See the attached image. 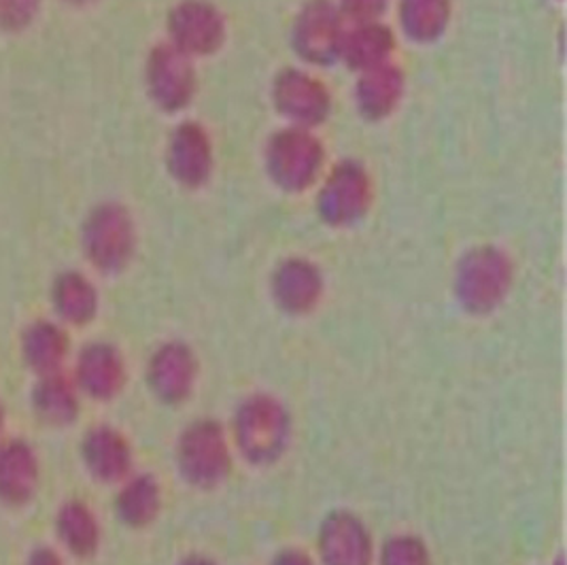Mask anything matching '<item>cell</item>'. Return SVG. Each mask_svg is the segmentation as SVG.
<instances>
[{
    "label": "cell",
    "instance_id": "1",
    "mask_svg": "<svg viewBox=\"0 0 567 565\" xmlns=\"http://www.w3.org/2000/svg\"><path fill=\"white\" fill-rule=\"evenodd\" d=\"M234 444L243 460L270 465L284 458L291 438V417L270 393L247 396L234 412Z\"/></svg>",
    "mask_w": 567,
    "mask_h": 565
},
{
    "label": "cell",
    "instance_id": "2",
    "mask_svg": "<svg viewBox=\"0 0 567 565\" xmlns=\"http://www.w3.org/2000/svg\"><path fill=\"white\" fill-rule=\"evenodd\" d=\"M177 468L192 487L221 485L233 472V444L226 428L207 417L189 423L177 442Z\"/></svg>",
    "mask_w": 567,
    "mask_h": 565
},
{
    "label": "cell",
    "instance_id": "3",
    "mask_svg": "<svg viewBox=\"0 0 567 565\" xmlns=\"http://www.w3.org/2000/svg\"><path fill=\"white\" fill-rule=\"evenodd\" d=\"M513 285V264L497 249H476L457 268V296L465 310L487 315L502 305Z\"/></svg>",
    "mask_w": 567,
    "mask_h": 565
},
{
    "label": "cell",
    "instance_id": "4",
    "mask_svg": "<svg viewBox=\"0 0 567 565\" xmlns=\"http://www.w3.org/2000/svg\"><path fill=\"white\" fill-rule=\"evenodd\" d=\"M83 249L101 273H120L134 254V228L128 213L115 205L96 208L83 230Z\"/></svg>",
    "mask_w": 567,
    "mask_h": 565
},
{
    "label": "cell",
    "instance_id": "5",
    "mask_svg": "<svg viewBox=\"0 0 567 565\" xmlns=\"http://www.w3.org/2000/svg\"><path fill=\"white\" fill-rule=\"evenodd\" d=\"M317 553L321 565H374L377 559L368 525L351 511H334L321 521Z\"/></svg>",
    "mask_w": 567,
    "mask_h": 565
},
{
    "label": "cell",
    "instance_id": "6",
    "mask_svg": "<svg viewBox=\"0 0 567 565\" xmlns=\"http://www.w3.org/2000/svg\"><path fill=\"white\" fill-rule=\"evenodd\" d=\"M73 381L81 396H87L96 402H109L117 398L126 387V358L111 342H90L79 351Z\"/></svg>",
    "mask_w": 567,
    "mask_h": 565
},
{
    "label": "cell",
    "instance_id": "7",
    "mask_svg": "<svg viewBox=\"0 0 567 565\" xmlns=\"http://www.w3.org/2000/svg\"><path fill=\"white\" fill-rule=\"evenodd\" d=\"M198 381V358L181 340L164 342L155 349L147 363V383L155 398L164 404L185 402Z\"/></svg>",
    "mask_w": 567,
    "mask_h": 565
},
{
    "label": "cell",
    "instance_id": "8",
    "mask_svg": "<svg viewBox=\"0 0 567 565\" xmlns=\"http://www.w3.org/2000/svg\"><path fill=\"white\" fill-rule=\"evenodd\" d=\"M81 460L99 483L120 485L132 474L134 451L117 428L96 425L81 440Z\"/></svg>",
    "mask_w": 567,
    "mask_h": 565
},
{
    "label": "cell",
    "instance_id": "9",
    "mask_svg": "<svg viewBox=\"0 0 567 565\" xmlns=\"http://www.w3.org/2000/svg\"><path fill=\"white\" fill-rule=\"evenodd\" d=\"M41 465L37 451L27 440L0 442V502L22 508L32 502L39 489Z\"/></svg>",
    "mask_w": 567,
    "mask_h": 565
},
{
    "label": "cell",
    "instance_id": "10",
    "mask_svg": "<svg viewBox=\"0 0 567 565\" xmlns=\"http://www.w3.org/2000/svg\"><path fill=\"white\" fill-rule=\"evenodd\" d=\"M272 294L281 309L305 315L317 307L323 294L321 273L305 259H289L275 273Z\"/></svg>",
    "mask_w": 567,
    "mask_h": 565
},
{
    "label": "cell",
    "instance_id": "11",
    "mask_svg": "<svg viewBox=\"0 0 567 565\" xmlns=\"http://www.w3.org/2000/svg\"><path fill=\"white\" fill-rule=\"evenodd\" d=\"M302 134L305 132H284V136H277L270 150L272 173L287 187H305L310 179H315L321 162V150L315 138Z\"/></svg>",
    "mask_w": 567,
    "mask_h": 565
},
{
    "label": "cell",
    "instance_id": "12",
    "mask_svg": "<svg viewBox=\"0 0 567 565\" xmlns=\"http://www.w3.org/2000/svg\"><path fill=\"white\" fill-rule=\"evenodd\" d=\"M32 411L45 425H73L81 411V391L73 377H66L62 370L39 377L32 389Z\"/></svg>",
    "mask_w": 567,
    "mask_h": 565
},
{
    "label": "cell",
    "instance_id": "13",
    "mask_svg": "<svg viewBox=\"0 0 567 565\" xmlns=\"http://www.w3.org/2000/svg\"><path fill=\"white\" fill-rule=\"evenodd\" d=\"M55 536L69 555L90 559L101 548L103 527L96 513L85 502L69 500L55 513Z\"/></svg>",
    "mask_w": 567,
    "mask_h": 565
},
{
    "label": "cell",
    "instance_id": "14",
    "mask_svg": "<svg viewBox=\"0 0 567 565\" xmlns=\"http://www.w3.org/2000/svg\"><path fill=\"white\" fill-rule=\"evenodd\" d=\"M22 360L37 377L60 372L71 351V340L60 323L39 319L22 335Z\"/></svg>",
    "mask_w": 567,
    "mask_h": 565
},
{
    "label": "cell",
    "instance_id": "15",
    "mask_svg": "<svg viewBox=\"0 0 567 565\" xmlns=\"http://www.w3.org/2000/svg\"><path fill=\"white\" fill-rule=\"evenodd\" d=\"M52 305L62 323L81 328L99 312V291L85 275L69 270L53 281Z\"/></svg>",
    "mask_w": 567,
    "mask_h": 565
},
{
    "label": "cell",
    "instance_id": "16",
    "mask_svg": "<svg viewBox=\"0 0 567 565\" xmlns=\"http://www.w3.org/2000/svg\"><path fill=\"white\" fill-rule=\"evenodd\" d=\"M162 511V489L152 474H130L115 495L117 518L132 530L152 525Z\"/></svg>",
    "mask_w": 567,
    "mask_h": 565
},
{
    "label": "cell",
    "instance_id": "17",
    "mask_svg": "<svg viewBox=\"0 0 567 565\" xmlns=\"http://www.w3.org/2000/svg\"><path fill=\"white\" fill-rule=\"evenodd\" d=\"M323 213L328 222L349 224L365 210V179L353 166H340L323 192Z\"/></svg>",
    "mask_w": 567,
    "mask_h": 565
},
{
    "label": "cell",
    "instance_id": "18",
    "mask_svg": "<svg viewBox=\"0 0 567 565\" xmlns=\"http://www.w3.org/2000/svg\"><path fill=\"white\" fill-rule=\"evenodd\" d=\"M150 81L157 103L177 109L187 103V94L192 90V73L187 62L183 60V52L177 48H162L155 52L150 64Z\"/></svg>",
    "mask_w": 567,
    "mask_h": 565
},
{
    "label": "cell",
    "instance_id": "19",
    "mask_svg": "<svg viewBox=\"0 0 567 565\" xmlns=\"http://www.w3.org/2000/svg\"><path fill=\"white\" fill-rule=\"evenodd\" d=\"M221 34L217 13L203 4H183L173 16V37L179 52H210Z\"/></svg>",
    "mask_w": 567,
    "mask_h": 565
},
{
    "label": "cell",
    "instance_id": "20",
    "mask_svg": "<svg viewBox=\"0 0 567 565\" xmlns=\"http://www.w3.org/2000/svg\"><path fill=\"white\" fill-rule=\"evenodd\" d=\"M279 104L291 115V120H305L317 122L321 120L328 99L323 90L317 85V81L305 75H289L281 81L279 88Z\"/></svg>",
    "mask_w": 567,
    "mask_h": 565
},
{
    "label": "cell",
    "instance_id": "21",
    "mask_svg": "<svg viewBox=\"0 0 567 565\" xmlns=\"http://www.w3.org/2000/svg\"><path fill=\"white\" fill-rule=\"evenodd\" d=\"M298 37L302 41V52H307L312 60H321V55L338 52V27L332 9H326L323 4H312L302 18Z\"/></svg>",
    "mask_w": 567,
    "mask_h": 565
},
{
    "label": "cell",
    "instance_id": "22",
    "mask_svg": "<svg viewBox=\"0 0 567 565\" xmlns=\"http://www.w3.org/2000/svg\"><path fill=\"white\" fill-rule=\"evenodd\" d=\"M207 141L196 126H185L179 132H175V141L171 150L175 173L181 179L196 183L207 173Z\"/></svg>",
    "mask_w": 567,
    "mask_h": 565
},
{
    "label": "cell",
    "instance_id": "23",
    "mask_svg": "<svg viewBox=\"0 0 567 565\" xmlns=\"http://www.w3.org/2000/svg\"><path fill=\"white\" fill-rule=\"evenodd\" d=\"M344 52L360 69L381 66L389 52L388 30L374 27L355 30V34L344 43Z\"/></svg>",
    "mask_w": 567,
    "mask_h": 565
},
{
    "label": "cell",
    "instance_id": "24",
    "mask_svg": "<svg viewBox=\"0 0 567 565\" xmlns=\"http://www.w3.org/2000/svg\"><path fill=\"white\" fill-rule=\"evenodd\" d=\"M446 20V0H404V22L413 37L432 39Z\"/></svg>",
    "mask_w": 567,
    "mask_h": 565
},
{
    "label": "cell",
    "instance_id": "25",
    "mask_svg": "<svg viewBox=\"0 0 567 565\" xmlns=\"http://www.w3.org/2000/svg\"><path fill=\"white\" fill-rule=\"evenodd\" d=\"M381 66H374V71H370V78L363 83L361 81L360 99L361 106L365 111H374V113H383L389 104L393 103V99L400 94V78L395 71H389Z\"/></svg>",
    "mask_w": 567,
    "mask_h": 565
},
{
    "label": "cell",
    "instance_id": "26",
    "mask_svg": "<svg viewBox=\"0 0 567 565\" xmlns=\"http://www.w3.org/2000/svg\"><path fill=\"white\" fill-rule=\"evenodd\" d=\"M379 565H432V555L419 536L398 534L383 544Z\"/></svg>",
    "mask_w": 567,
    "mask_h": 565
},
{
    "label": "cell",
    "instance_id": "27",
    "mask_svg": "<svg viewBox=\"0 0 567 565\" xmlns=\"http://www.w3.org/2000/svg\"><path fill=\"white\" fill-rule=\"evenodd\" d=\"M41 0H0V28L4 30H22L27 28L37 11Z\"/></svg>",
    "mask_w": 567,
    "mask_h": 565
},
{
    "label": "cell",
    "instance_id": "28",
    "mask_svg": "<svg viewBox=\"0 0 567 565\" xmlns=\"http://www.w3.org/2000/svg\"><path fill=\"white\" fill-rule=\"evenodd\" d=\"M388 0H344L347 9L353 13V18H360V20H368V18H374L379 11H383Z\"/></svg>",
    "mask_w": 567,
    "mask_h": 565
},
{
    "label": "cell",
    "instance_id": "29",
    "mask_svg": "<svg viewBox=\"0 0 567 565\" xmlns=\"http://www.w3.org/2000/svg\"><path fill=\"white\" fill-rule=\"evenodd\" d=\"M27 565H66V562L52 546H37L28 555Z\"/></svg>",
    "mask_w": 567,
    "mask_h": 565
},
{
    "label": "cell",
    "instance_id": "30",
    "mask_svg": "<svg viewBox=\"0 0 567 565\" xmlns=\"http://www.w3.org/2000/svg\"><path fill=\"white\" fill-rule=\"evenodd\" d=\"M270 565H317L309 553L302 548H285L281 551Z\"/></svg>",
    "mask_w": 567,
    "mask_h": 565
},
{
    "label": "cell",
    "instance_id": "31",
    "mask_svg": "<svg viewBox=\"0 0 567 565\" xmlns=\"http://www.w3.org/2000/svg\"><path fill=\"white\" fill-rule=\"evenodd\" d=\"M179 565H217L213 559H208L205 555H189L185 557Z\"/></svg>",
    "mask_w": 567,
    "mask_h": 565
},
{
    "label": "cell",
    "instance_id": "32",
    "mask_svg": "<svg viewBox=\"0 0 567 565\" xmlns=\"http://www.w3.org/2000/svg\"><path fill=\"white\" fill-rule=\"evenodd\" d=\"M2 430H4V411H2V404H0V442H2Z\"/></svg>",
    "mask_w": 567,
    "mask_h": 565
},
{
    "label": "cell",
    "instance_id": "33",
    "mask_svg": "<svg viewBox=\"0 0 567 565\" xmlns=\"http://www.w3.org/2000/svg\"><path fill=\"white\" fill-rule=\"evenodd\" d=\"M71 2H87V0H71Z\"/></svg>",
    "mask_w": 567,
    "mask_h": 565
}]
</instances>
